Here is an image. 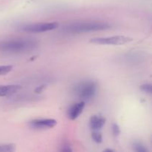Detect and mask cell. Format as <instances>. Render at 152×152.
<instances>
[{
	"mask_svg": "<svg viewBox=\"0 0 152 152\" xmlns=\"http://www.w3.org/2000/svg\"><path fill=\"white\" fill-rule=\"evenodd\" d=\"M38 42L31 39H13L0 41V52L4 53H22L35 50Z\"/></svg>",
	"mask_w": 152,
	"mask_h": 152,
	"instance_id": "6da1fadb",
	"label": "cell"
},
{
	"mask_svg": "<svg viewBox=\"0 0 152 152\" xmlns=\"http://www.w3.org/2000/svg\"><path fill=\"white\" fill-rule=\"evenodd\" d=\"M111 28V25L108 22L90 21V22H77L65 25L62 31L66 34H80L84 33L94 32L108 30Z\"/></svg>",
	"mask_w": 152,
	"mask_h": 152,
	"instance_id": "7a4b0ae2",
	"label": "cell"
},
{
	"mask_svg": "<svg viewBox=\"0 0 152 152\" xmlns=\"http://www.w3.org/2000/svg\"><path fill=\"white\" fill-rule=\"evenodd\" d=\"M97 84L92 80H81L73 87L72 92L80 101L86 102L95 97L97 92Z\"/></svg>",
	"mask_w": 152,
	"mask_h": 152,
	"instance_id": "3957f363",
	"label": "cell"
},
{
	"mask_svg": "<svg viewBox=\"0 0 152 152\" xmlns=\"http://www.w3.org/2000/svg\"><path fill=\"white\" fill-rule=\"evenodd\" d=\"M133 41V39L126 36H113L107 37H97L90 40V42L96 45H121Z\"/></svg>",
	"mask_w": 152,
	"mask_h": 152,
	"instance_id": "277c9868",
	"label": "cell"
},
{
	"mask_svg": "<svg viewBox=\"0 0 152 152\" xmlns=\"http://www.w3.org/2000/svg\"><path fill=\"white\" fill-rule=\"evenodd\" d=\"M59 27V24L53 22H41V23H33L25 25L21 27L22 31L28 33H43L53 31Z\"/></svg>",
	"mask_w": 152,
	"mask_h": 152,
	"instance_id": "5b68a950",
	"label": "cell"
},
{
	"mask_svg": "<svg viewBox=\"0 0 152 152\" xmlns=\"http://www.w3.org/2000/svg\"><path fill=\"white\" fill-rule=\"evenodd\" d=\"M57 124L54 119H36L29 122V126L34 129H52Z\"/></svg>",
	"mask_w": 152,
	"mask_h": 152,
	"instance_id": "8992f818",
	"label": "cell"
},
{
	"mask_svg": "<svg viewBox=\"0 0 152 152\" xmlns=\"http://www.w3.org/2000/svg\"><path fill=\"white\" fill-rule=\"evenodd\" d=\"M85 106H86V102L83 101H80V102L71 105L67 111L68 118L71 120H74L78 118L79 116L83 112Z\"/></svg>",
	"mask_w": 152,
	"mask_h": 152,
	"instance_id": "52a82bcc",
	"label": "cell"
},
{
	"mask_svg": "<svg viewBox=\"0 0 152 152\" xmlns=\"http://www.w3.org/2000/svg\"><path fill=\"white\" fill-rule=\"evenodd\" d=\"M106 119L102 116L94 115L89 120V127L92 131H99L105 124Z\"/></svg>",
	"mask_w": 152,
	"mask_h": 152,
	"instance_id": "ba28073f",
	"label": "cell"
},
{
	"mask_svg": "<svg viewBox=\"0 0 152 152\" xmlns=\"http://www.w3.org/2000/svg\"><path fill=\"white\" fill-rule=\"evenodd\" d=\"M21 88L18 85H0V96H10L17 93Z\"/></svg>",
	"mask_w": 152,
	"mask_h": 152,
	"instance_id": "9c48e42d",
	"label": "cell"
},
{
	"mask_svg": "<svg viewBox=\"0 0 152 152\" xmlns=\"http://www.w3.org/2000/svg\"><path fill=\"white\" fill-rule=\"evenodd\" d=\"M143 57L144 56H142L140 53H131L125 55L123 56V59H124L125 62L127 63L129 62V63L135 64L141 62Z\"/></svg>",
	"mask_w": 152,
	"mask_h": 152,
	"instance_id": "30bf717a",
	"label": "cell"
},
{
	"mask_svg": "<svg viewBox=\"0 0 152 152\" xmlns=\"http://www.w3.org/2000/svg\"><path fill=\"white\" fill-rule=\"evenodd\" d=\"M132 148L137 152H148V148L142 142L140 141H135L132 144Z\"/></svg>",
	"mask_w": 152,
	"mask_h": 152,
	"instance_id": "8fae6325",
	"label": "cell"
},
{
	"mask_svg": "<svg viewBox=\"0 0 152 152\" xmlns=\"http://www.w3.org/2000/svg\"><path fill=\"white\" fill-rule=\"evenodd\" d=\"M16 150L13 144H0V152H11Z\"/></svg>",
	"mask_w": 152,
	"mask_h": 152,
	"instance_id": "7c38bea8",
	"label": "cell"
},
{
	"mask_svg": "<svg viewBox=\"0 0 152 152\" xmlns=\"http://www.w3.org/2000/svg\"><path fill=\"white\" fill-rule=\"evenodd\" d=\"M91 138L96 143H101L102 142V134L99 131H93L91 134Z\"/></svg>",
	"mask_w": 152,
	"mask_h": 152,
	"instance_id": "4fadbf2b",
	"label": "cell"
},
{
	"mask_svg": "<svg viewBox=\"0 0 152 152\" xmlns=\"http://www.w3.org/2000/svg\"><path fill=\"white\" fill-rule=\"evenodd\" d=\"M13 66L12 65H0V76L6 75L12 71Z\"/></svg>",
	"mask_w": 152,
	"mask_h": 152,
	"instance_id": "5bb4252c",
	"label": "cell"
},
{
	"mask_svg": "<svg viewBox=\"0 0 152 152\" xmlns=\"http://www.w3.org/2000/svg\"><path fill=\"white\" fill-rule=\"evenodd\" d=\"M140 89L145 94H151L152 91V86L149 83H145V84L142 85L140 86Z\"/></svg>",
	"mask_w": 152,
	"mask_h": 152,
	"instance_id": "9a60e30c",
	"label": "cell"
},
{
	"mask_svg": "<svg viewBox=\"0 0 152 152\" xmlns=\"http://www.w3.org/2000/svg\"><path fill=\"white\" fill-rule=\"evenodd\" d=\"M111 129H112V133L114 137H118L120 134V128L117 123H113L112 126H111Z\"/></svg>",
	"mask_w": 152,
	"mask_h": 152,
	"instance_id": "2e32d148",
	"label": "cell"
},
{
	"mask_svg": "<svg viewBox=\"0 0 152 152\" xmlns=\"http://www.w3.org/2000/svg\"><path fill=\"white\" fill-rule=\"evenodd\" d=\"M71 146H70L68 144H64L63 146H62V149H61V151H71Z\"/></svg>",
	"mask_w": 152,
	"mask_h": 152,
	"instance_id": "e0dca14e",
	"label": "cell"
},
{
	"mask_svg": "<svg viewBox=\"0 0 152 152\" xmlns=\"http://www.w3.org/2000/svg\"><path fill=\"white\" fill-rule=\"evenodd\" d=\"M45 88V86H40V87L37 88L35 90V92L36 93H42Z\"/></svg>",
	"mask_w": 152,
	"mask_h": 152,
	"instance_id": "ac0fdd59",
	"label": "cell"
},
{
	"mask_svg": "<svg viewBox=\"0 0 152 152\" xmlns=\"http://www.w3.org/2000/svg\"><path fill=\"white\" fill-rule=\"evenodd\" d=\"M104 151H114V150L108 148V149H105V150H104Z\"/></svg>",
	"mask_w": 152,
	"mask_h": 152,
	"instance_id": "d6986e66",
	"label": "cell"
}]
</instances>
